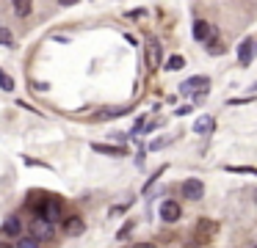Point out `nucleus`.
I'll use <instances>...</instances> for the list:
<instances>
[{
    "mask_svg": "<svg viewBox=\"0 0 257 248\" xmlns=\"http://www.w3.org/2000/svg\"><path fill=\"white\" fill-rule=\"evenodd\" d=\"M147 66H150V69H158V66H161V44H158L155 39L147 42Z\"/></svg>",
    "mask_w": 257,
    "mask_h": 248,
    "instance_id": "obj_5",
    "label": "nucleus"
},
{
    "mask_svg": "<svg viewBox=\"0 0 257 248\" xmlns=\"http://www.w3.org/2000/svg\"><path fill=\"white\" fill-rule=\"evenodd\" d=\"M12 31H9V28H0V44H12Z\"/></svg>",
    "mask_w": 257,
    "mask_h": 248,
    "instance_id": "obj_19",
    "label": "nucleus"
},
{
    "mask_svg": "<svg viewBox=\"0 0 257 248\" xmlns=\"http://www.w3.org/2000/svg\"><path fill=\"white\" fill-rule=\"evenodd\" d=\"M122 113H127L124 108H108L105 113H102V119H111V116H122Z\"/></svg>",
    "mask_w": 257,
    "mask_h": 248,
    "instance_id": "obj_20",
    "label": "nucleus"
},
{
    "mask_svg": "<svg viewBox=\"0 0 257 248\" xmlns=\"http://www.w3.org/2000/svg\"><path fill=\"white\" fill-rule=\"evenodd\" d=\"M254 248H257V245H254Z\"/></svg>",
    "mask_w": 257,
    "mask_h": 248,
    "instance_id": "obj_27",
    "label": "nucleus"
},
{
    "mask_svg": "<svg viewBox=\"0 0 257 248\" xmlns=\"http://www.w3.org/2000/svg\"><path fill=\"white\" fill-rule=\"evenodd\" d=\"M34 229H36V240H39V237H45V240H47V237H53V223H50V220H45V218L36 220Z\"/></svg>",
    "mask_w": 257,
    "mask_h": 248,
    "instance_id": "obj_9",
    "label": "nucleus"
},
{
    "mask_svg": "<svg viewBox=\"0 0 257 248\" xmlns=\"http://www.w3.org/2000/svg\"><path fill=\"white\" fill-rule=\"evenodd\" d=\"M20 231H23V220H20V218H6V223H3V234L17 237Z\"/></svg>",
    "mask_w": 257,
    "mask_h": 248,
    "instance_id": "obj_8",
    "label": "nucleus"
},
{
    "mask_svg": "<svg viewBox=\"0 0 257 248\" xmlns=\"http://www.w3.org/2000/svg\"><path fill=\"white\" fill-rule=\"evenodd\" d=\"M183 66H185V58H183V55H172V58L166 61V69H169V72H177V69H183Z\"/></svg>",
    "mask_w": 257,
    "mask_h": 248,
    "instance_id": "obj_14",
    "label": "nucleus"
},
{
    "mask_svg": "<svg viewBox=\"0 0 257 248\" xmlns=\"http://www.w3.org/2000/svg\"><path fill=\"white\" fill-rule=\"evenodd\" d=\"M0 88H3V91H12L14 88V80L6 75V72H0Z\"/></svg>",
    "mask_w": 257,
    "mask_h": 248,
    "instance_id": "obj_17",
    "label": "nucleus"
},
{
    "mask_svg": "<svg viewBox=\"0 0 257 248\" xmlns=\"http://www.w3.org/2000/svg\"><path fill=\"white\" fill-rule=\"evenodd\" d=\"M20 248H39V240H36V237H23V240H20Z\"/></svg>",
    "mask_w": 257,
    "mask_h": 248,
    "instance_id": "obj_18",
    "label": "nucleus"
},
{
    "mask_svg": "<svg viewBox=\"0 0 257 248\" xmlns=\"http://www.w3.org/2000/svg\"><path fill=\"white\" fill-rule=\"evenodd\" d=\"M207 53H210V55H221L224 53V44L218 42V39H213V42L207 44Z\"/></svg>",
    "mask_w": 257,
    "mask_h": 248,
    "instance_id": "obj_15",
    "label": "nucleus"
},
{
    "mask_svg": "<svg viewBox=\"0 0 257 248\" xmlns=\"http://www.w3.org/2000/svg\"><path fill=\"white\" fill-rule=\"evenodd\" d=\"M210 36H213L210 25H207L205 20H196L194 22V39H196V42H205V39H210Z\"/></svg>",
    "mask_w": 257,
    "mask_h": 248,
    "instance_id": "obj_7",
    "label": "nucleus"
},
{
    "mask_svg": "<svg viewBox=\"0 0 257 248\" xmlns=\"http://www.w3.org/2000/svg\"><path fill=\"white\" fill-rule=\"evenodd\" d=\"M207 86H210V80H207L205 75H196V77H188V80H183L180 91H183V94H194V91H199V88H207Z\"/></svg>",
    "mask_w": 257,
    "mask_h": 248,
    "instance_id": "obj_2",
    "label": "nucleus"
},
{
    "mask_svg": "<svg viewBox=\"0 0 257 248\" xmlns=\"http://www.w3.org/2000/svg\"><path fill=\"white\" fill-rule=\"evenodd\" d=\"M130 229H133V223H124V226H122V231H119L116 237H119V240H124V237L130 234Z\"/></svg>",
    "mask_w": 257,
    "mask_h": 248,
    "instance_id": "obj_21",
    "label": "nucleus"
},
{
    "mask_svg": "<svg viewBox=\"0 0 257 248\" xmlns=\"http://www.w3.org/2000/svg\"><path fill=\"white\" fill-rule=\"evenodd\" d=\"M227 171H238V174H251V176H257V168H249V165H227Z\"/></svg>",
    "mask_w": 257,
    "mask_h": 248,
    "instance_id": "obj_16",
    "label": "nucleus"
},
{
    "mask_svg": "<svg viewBox=\"0 0 257 248\" xmlns=\"http://www.w3.org/2000/svg\"><path fill=\"white\" fill-rule=\"evenodd\" d=\"M177 218H180V204L174 201V198L163 201V204H161V220H169V223H174Z\"/></svg>",
    "mask_w": 257,
    "mask_h": 248,
    "instance_id": "obj_6",
    "label": "nucleus"
},
{
    "mask_svg": "<svg viewBox=\"0 0 257 248\" xmlns=\"http://www.w3.org/2000/svg\"><path fill=\"white\" fill-rule=\"evenodd\" d=\"M251 88H254V91H257V83H254V86H251Z\"/></svg>",
    "mask_w": 257,
    "mask_h": 248,
    "instance_id": "obj_26",
    "label": "nucleus"
},
{
    "mask_svg": "<svg viewBox=\"0 0 257 248\" xmlns=\"http://www.w3.org/2000/svg\"><path fill=\"white\" fill-rule=\"evenodd\" d=\"M180 190H183V198H191V201H199L205 196V185L199 179H185Z\"/></svg>",
    "mask_w": 257,
    "mask_h": 248,
    "instance_id": "obj_1",
    "label": "nucleus"
},
{
    "mask_svg": "<svg viewBox=\"0 0 257 248\" xmlns=\"http://www.w3.org/2000/svg\"><path fill=\"white\" fill-rule=\"evenodd\" d=\"M0 248H12V242H0Z\"/></svg>",
    "mask_w": 257,
    "mask_h": 248,
    "instance_id": "obj_24",
    "label": "nucleus"
},
{
    "mask_svg": "<svg viewBox=\"0 0 257 248\" xmlns=\"http://www.w3.org/2000/svg\"><path fill=\"white\" fill-rule=\"evenodd\" d=\"M91 149H94V152H100V154H111V157L124 154V149H119V146H105V143H91Z\"/></svg>",
    "mask_w": 257,
    "mask_h": 248,
    "instance_id": "obj_12",
    "label": "nucleus"
},
{
    "mask_svg": "<svg viewBox=\"0 0 257 248\" xmlns=\"http://www.w3.org/2000/svg\"><path fill=\"white\" fill-rule=\"evenodd\" d=\"M210 130H213V119H210V116H199V119H196V124H194V132L207 135Z\"/></svg>",
    "mask_w": 257,
    "mask_h": 248,
    "instance_id": "obj_11",
    "label": "nucleus"
},
{
    "mask_svg": "<svg viewBox=\"0 0 257 248\" xmlns=\"http://www.w3.org/2000/svg\"><path fill=\"white\" fill-rule=\"evenodd\" d=\"M42 218L50 220V223H56L61 218V204H58V198H47L45 207H42Z\"/></svg>",
    "mask_w": 257,
    "mask_h": 248,
    "instance_id": "obj_3",
    "label": "nucleus"
},
{
    "mask_svg": "<svg viewBox=\"0 0 257 248\" xmlns=\"http://www.w3.org/2000/svg\"><path fill=\"white\" fill-rule=\"evenodd\" d=\"M251 58H254V42H251V39H243L240 47H238V64L240 66H249Z\"/></svg>",
    "mask_w": 257,
    "mask_h": 248,
    "instance_id": "obj_4",
    "label": "nucleus"
},
{
    "mask_svg": "<svg viewBox=\"0 0 257 248\" xmlns=\"http://www.w3.org/2000/svg\"><path fill=\"white\" fill-rule=\"evenodd\" d=\"M136 248H152V245H147V242H141V245H136Z\"/></svg>",
    "mask_w": 257,
    "mask_h": 248,
    "instance_id": "obj_25",
    "label": "nucleus"
},
{
    "mask_svg": "<svg viewBox=\"0 0 257 248\" xmlns=\"http://www.w3.org/2000/svg\"><path fill=\"white\" fill-rule=\"evenodd\" d=\"M31 9H34L31 0H14V11H17V17H28Z\"/></svg>",
    "mask_w": 257,
    "mask_h": 248,
    "instance_id": "obj_13",
    "label": "nucleus"
},
{
    "mask_svg": "<svg viewBox=\"0 0 257 248\" xmlns=\"http://www.w3.org/2000/svg\"><path fill=\"white\" fill-rule=\"evenodd\" d=\"M174 113H177V116H185V113H191V105H183V108H177Z\"/></svg>",
    "mask_w": 257,
    "mask_h": 248,
    "instance_id": "obj_22",
    "label": "nucleus"
},
{
    "mask_svg": "<svg viewBox=\"0 0 257 248\" xmlns=\"http://www.w3.org/2000/svg\"><path fill=\"white\" fill-rule=\"evenodd\" d=\"M64 229L69 231V234H83V220L78 218V215H72V218H67V223H64Z\"/></svg>",
    "mask_w": 257,
    "mask_h": 248,
    "instance_id": "obj_10",
    "label": "nucleus"
},
{
    "mask_svg": "<svg viewBox=\"0 0 257 248\" xmlns=\"http://www.w3.org/2000/svg\"><path fill=\"white\" fill-rule=\"evenodd\" d=\"M78 0H61V6H75Z\"/></svg>",
    "mask_w": 257,
    "mask_h": 248,
    "instance_id": "obj_23",
    "label": "nucleus"
}]
</instances>
